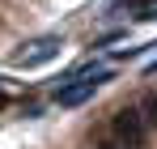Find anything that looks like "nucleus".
Listing matches in <instances>:
<instances>
[{"label":"nucleus","mask_w":157,"mask_h":149,"mask_svg":"<svg viewBox=\"0 0 157 149\" xmlns=\"http://www.w3.org/2000/svg\"><path fill=\"white\" fill-rule=\"evenodd\" d=\"M102 149H123V145H102Z\"/></svg>","instance_id":"nucleus-5"},{"label":"nucleus","mask_w":157,"mask_h":149,"mask_svg":"<svg viewBox=\"0 0 157 149\" xmlns=\"http://www.w3.org/2000/svg\"><path fill=\"white\" fill-rule=\"evenodd\" d=\"M110 68H102V64H89V68H81L72 81H64L59 90H55V102L59 107H85V102L94 98L98 90H102V81H110Z\"/></svg>","instance_id":"nucleus-1"},{"label":"nucleus","mask_w":157,"mask_h":149,"mask_svg":"<svg viewBox=\"0 0 157 149\" xmlns=\"http://www.w3.org/2000/svg\"><path fill=\"white\" fill-rule=\"evenodd\" d=\"M55 55H59V38L55 34H43V38H30V43H21V47L13 51V64L17 68H38V64L55 60Z\"/></svg>","instance_id":"nucleus-3"},{"label":"nucleus","mask_w":157,"mask_h":149,"mask_svg":"<svg viewBox=\"0 0 157 149\" xmlns=\"http://www.w3.org/2000/svg\"><path fill=\"white\" fill-rule=\"evenodd\" d=\"M144 132H149V124H144V111L140 107H123L110 119V136H115V145H123V149H136L144 141Z\"/></svg>","instance_id":"nucleus-2"},{"label":"nucleus","mask_w":157,"mask_h":149,"mask_svg":"<svg viewBox=\"0 0 157 149\" xmlns=\"http://www.w3.org/2000/svg\"><path fill=\"white\" fill-rule=\"evenodd\" d=\"M140 111H144V124H149V128H157V94H149V98L140 102Z\"/></svg>","instance_id":"nucleus-4"}]
</instances>
